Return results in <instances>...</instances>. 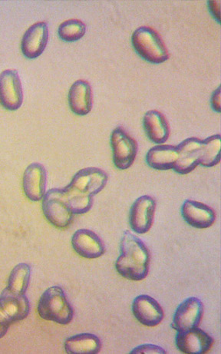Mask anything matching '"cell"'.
<instances>
[{
    "label": "cell",
    "instance_id": "cell-1",
    "mask_svg": "<svg viewBox=\"0 0 221 354\" xmlns=\"http://www.w3.org/2000/svg\"><path fill=\"white\" fill-rule=\"evenodd\" d=\"M151 254L146 245L134 234L124 231L120 255L115 262L117 272L130 281H140L148 277Z\"/></svg>",
    "mask_w": 221,
    "mask_h": 354
},
{
    "label": "cell",
    "instance_id": "cell-2",
    "mask_svg": "<svg viewBox=\"0 0 221 354\" xmlns=\"http://www.w3.org/2000/svg\"><path fill=\"white\" fill-rule=\"evenodd\" d=\"M37 310L44 320L60 325L70 324L74 316L72 305L64 290L59 286L50 287L44 291L39 298Z\"/></svg>",
    "mask_w": 221,
    "mask_h": 354
},
{
    "label": "cell",
    "instance_id": "cell-3",
    "mask_svg": "<svg viewBox=\"0 0 221 354\" xmlns=\"http://www.w3.org/2000/svg\"><path fill=\"white\" fill-rule=\"evenodd\" d=\"M131 44L137 55L151 64H162L169 59L162 37L151 27H138L131 37Z\"/></svg>",
    "mask_w": 221,
    "mask_h": 354
},
{
    "label": "cell",
    "instance_id": "cell-4",
    "mask_svg": "<svg viewBox=\"0 0 221 354\" xmlns=\"http://www.w3.org/2000/svg\"><path fill=\"white\" fill-rule=\"evenodd\" d=\"M41 209L48 222L55 227L65 229L73 223L75 214L69 207L61 189L46 192L41 200Z\"/></svg>",
    "mask_w": 221,
    "mask_h": 354
},
{
    "label": "cell",
    "instance_id": "cell-5",
    "mask_svg": "<svg viewBox=\"0 0 221 354\" xmlns=\"http://www.w3.org/2000/svg\"><path fill=\"white\" fill-rule=\"evenodd\" d=\"M110 143L115 167L119 170H126L131 167L135 161L138 150L135 138L122 127H117L110 134Z\"/></svg>",
    "mask_w": 221,
    "mask_h": 354
},
{
    "label": "cell",
    "instance_id": "cell-6",
    "mask_svg": "<svg viewBox=\"0 0 221 354\" xmlns=\"http://www.w3.org/2000/svg\"><path fill=\"white\" fill-rule=\"evenodd\" d=\"M23 89L16 69L0 73V105L8 111H17L23 103Z\"/></svg>",
    "mask_w": 221,
    "mask_h": 354
},
{
    "label": "cell",
    "instance_id": "cell-7",
    "mask_svg": "<svg viewBox=\"0 0 221 354\" xmlns=\"http://www.w3.org/2000/svg\"><path fill=\"white\" fill-rule=\"evenodd\" d=\"M157 203L153 197L143 196L135 201L129 213V224L135 233L146 234L154 223Z\"/></svg>",
    "mask_w": 221,
    "mask_h": 354
},
{
    "label": "cell",
    "instance_id": "cell-8",
    "mask_svg": "<svg viewBox=\"0 0 221 354\" xmlns=\"http://www.w3.org/2000/svg\"><path fill=\"white\" fill-rule=\"evenodd\" d=\"M108 180V176L105 171L99 168L88 167L75 173L67 187L94 197L105 189Z\"/></svg>",
    "mask_w": 221,
    "mask_h": 354
},
{
    "label": "cell",
    "instance_id": "cell-9",
    "mask_svg": "<svg viewBox=\"0 0 221 354\" xmlns=\"http://www.w3.org/2000/svg\"><path fill=\"white\" fill-rule=\"evenodd\" d=\"M203 313V304L199 298H186L175 310L171 328L177 332L197 328L202 322Z\"/></svg>",
    "mask_w": 221,
    "mask_h": 354
},
{
    "label": "cell",
    "instance_id": "cell-10",
    "mask_svg": "<svg viewBox=\"0 0 221 354\" xmlns=\"http://www.w3.org/2000/svg\"><path fill=\"white\" fill-rule=\"evenodd\" d=\"M213 342L211 335L198 327L178 331L175 338L177 348L186 354L206 353L211 349Z\"/></svg>",
    "mask_w": 221,
    "mask_h": 354
},
{
    "label": "cell",
    "instance_id": "cell-11",
    "mask_svg": "<svg viewBox=\"0 0 221 354\" xmlns=\"http://www.w3.org/2000/svg\"><path fill=\"white\" fill-rule=\"evenodd\" d=\"M47 171L44 165L34 162L23 173V189L26 197L33 203L43 200L46 193Z\"/></svg>",
    "mask_w": 221,
    "mask_h": 354
},
{
    "label": "cell",
    "instance_id": "cell-12",
    "mask_svg": "<svg viewBox=\"0 0 221 354\" xmlns=\"http://www.w3.org/2000/svg\"><path fill=\"white\" fill-rule=\"evenodd\" d=\"M48 27L46 22H38L28 29L22 41L21 50L24 57L29 59H37L46 50L48 41Z\"/></svg>",
    "mask_w": 221,
    "mask_h": 354
},
{
    "label": "cell",
    "instance_id": "cell-13",
    "mask_svg": "<svg viewBox=\"0 0 221 354\" xmlns=\"http://www.w3.org/2000/svg\"><path fill=\"white\" fill-rule=\"evenodd\" d=\"M72 246L76 254L86 259L100 258L106 252L99 236L88 229H79L73 235Z\"/></svg>",
    "mask_w": 221,
    "mask_h": 354
},
{
    "label": "cell",
    "instance_id": "cell-14",
    "mask_svg": "<svg viewBox=\"0 0 221 354\" xmlns=\"http://www.w3.org/2000/svg\"><path fill=\"white\" fill-rule=\"evenodd\" d=\"M131 310L136 320L145 327H156L164 317L160 304L146 295L135 297Z\"/></svg>",
    "mask_w": 221,
    "mask_h": 354
},
{
    "label": "cell",
    "instance_id": "cell-15",
    "mask_svg": "<svg viewBox=\"0 0 221 354\" xmlns=\"http://www.w3.org/2000/svg\"><path fill=\"white\" fill-rule=\"evenodd\" d=\"M203 140L196 137L186 138L178 145L180 158L174 169L180 175L189 174L200 163Z\"/></svg>",
    "mask_w": 221,
    "mask_h": 354
},
{
    "label": "cell",
    "instance_id": "cell-16",
    "mask_svg": "<svg viewBox=\"0 0 221 354\" xmlns=\"http://www.w3.org/2000/svg\"><path fill=\"white\" fill-rule=\"evenodd\" d=\"M182 215L186 224L198 229L209 228L216 221L215 212L211 207L191 199L183 203Z\"/></svg>",
    "mask_w": 221,
    "mask_h": 354
},
{
    "label": "cell",
    "instance_id": "cell-17",
    "mask_svg": "<svg viewBox=\"0 0 221 354\" xmlns=\"http://www.w3.org/2000/svg\"><path fill=\"white\" fill-rule=\"evenodd\" d=\"M68 102L72 112L78 116H86L93 109V95L90 83L86 80L75 81L68 90Z\"/></svg>",
    "mask_w": 221,
    "mask_h": 354
},
{
    "label": "cell",
    "instance_id": "cell-18",
    "mask_svg": "<svg viewBox=\"0 0 221 354\" xmlns=\"http://www.w3.org/2000/svg\"><path fill=\"white\" fill-rule=\"evenodd\" d=\"M0 311L12 324L23 321L30 315V301L26 295H13L4 289L0 295Z\"/></svg>",
    "mask_w": 221,
    "mask_h": 354
},
{
    "label": "cell",
    "instance_id": "cell-19",
    "mask_svg": "<svg viewBox=\"0 0 221 354\" xmlns=\"http://www.w3.org/2000/svg\"><path fill=\"white\" fill-rule=\"evenodd\" d=\"M145 134L149 140L157 145L167 142L170 136V126L165 116L159 111L150 110L142 120Z\"/></svg>",
    "mask_w": 221,
    "mask_h": 354
},
{
    "label": "cell",
    "instance_id": "cell-20",
    "mask_svg": "<svg viewBox=\"0 0 221 354\" xmlns=\"http://www.w3.org/2000/svg\"><path fill=\"white\" fill-rule=\"evenodd\" d=\"M180 158L177 147L170 145H157L151 148L146 155V162L155 170L174 169Z\"/></svg>",
    "mask_w": 221,
    "mask_h": 354
},
{
    "label": "cell",
    "instance_id": "cell-21",
    "mask_svg": "<svg viewBox=\"0 0 221 354\" xmlns=\"http://www.w3.org/2000/svg\"><path fill=\"white\" fill-rule=\"evenodd\" d=\"M64 348L70 354H96L102 349V342L98 336L83 333L67 338Z\"/></svg>",
    "mask_w": 221,
    "mask_h": 354
},
{
    "label": "cell",
    "instance_id": "cell-22",
    "mask_svg": "<svg viewBox=\"0 0 221 354\" xmlns=\"http://www.w3.org/2000/svg\"><path fill=\"white\" fill-rule=\"evenodd\" d=\"M31 279V267L26 263H20L12 270L8 284L5 288L10 293L25 295Z\"/></svg>",
    "mask_w": 221,
    "mask_h": 354
},
{
    "label": "cell",
    "instance_id": "cell-23",
    "mask_svg": "<svg viewBox=\"0 0 221 354\" xmlns=\"http://www.w3.org/2000/svg\"><path fill=\"white\" fill-rule=\"evenodd\" d=\"M221 137L220 134L206 138L203 140L200 165L211 168L220 162Z\"/></svg>",
    "mask_w": 221,
    "mask_h": 354
},
{
    "label": "cell",
    "instance_id": "cell-24",
    "mask_svg": "<svg viewBox=\"0 0 221 354\" xmlns=\"http://www.w3.org/2000/svg\"><path fill=\"white\" fill-rule=\"evenodd\" d=\"M61 190L64 194L69 207L75 215L86 214L92 209L93 205V196L69 189L67 186Z\"/></svg>",
    "mask_w": 221,
    "mask_h": 354
},
{
    "label": "cell",
    "instance_id": "cell-25",
    "mask_svg": "<svg viewBox=\"0 0 221 354\" xmlns=\"http://www.w3.org/2000/svg\"><path fill=\"white\" fill-rule=\"evenodd\" d=\"M86 26L81 20L70 19L64 21L59 27V38L66 43H74L85 36Z\"/></svg>",
    "mask_w": 221,
    "mask_h": 354
},
{
    "label": "cell",
    "instance_id": "cell-26",
    "mask_svg": "<svg viewBox=\"0 0 221 354\" xmlns=\"http://www.w3.org/2000/svg\"><path fill=\"white\" fill-rule=\"evenodd\" d=\"M131 354H141V353H157V354H165L167 353L166 351L160 346L154 344H142L137 346L135 349L130 352Z\"/></svg>",
    "mask_w": 221,
    "mask_h": 354
},
{
    "label": "cell",
    "instance_id": "cell-27",
    "mask_svg": "<svg viewBox=\"0 0 221 354\" xmlns=\"http://www.w3.org/2000/svg\"><path fill=\"white\" fill-rule=\"evenodd\" d=\"M220 97H221V88L220 86L214 91L211 95V105L214 111L218 113H220L221 107H220Z\"/></svg>",
    "mask_w": 221,
    "mask_h": 354
},
{
    "label": "cell",
    "instance_id": "cell-28",
    "mask_svg": "<svg viewBox=\"0 0 221 354\" xmlns=\"http://www.w3.org/2000/svg\"><path fill=\"white\" fill-rule=\"evenodd\" d=\"M12 322L0 311V339L3 338L8 331Z\"/></svg>",
    "mask_w": 221,
    "mask_h": 354
},
{
    "label": "cell",
    "instance_id": "cell-29",
    "mask_svg": "<svg viewBox=\"0 0 221 354\" xmlns=\"http://www.w3.org/2000/svg\"><path fill=\"white\" fill-rule=\"evenodd\" d=\"M207 3H209V8L213 17H214V19H216L218 20V22L220 24V0L219 1H209L207 2Z\"/></svg>",
    "mask_w": 221,
    "mask_h": 354
}]
</instances>
